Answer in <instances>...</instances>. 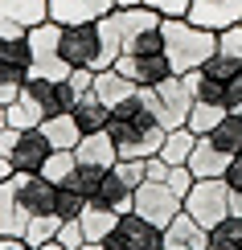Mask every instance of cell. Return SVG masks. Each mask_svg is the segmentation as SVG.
I'll list each match as a JSON object with an SVG mask.
<instances>
[{"label": "cell", "mask_w": 242, "mask_h": 250, "mask_svg": "<svg viewBox=\"0 0 242 250\" xmlns=\"http://www.w3.org/2000/svg\"><path fill=\"white\" fill-rule=\"evenodd\" d=\"M107 135H111L115 152H119V160H148V156L160 152V144H164V123L156 119V111L148 107L144 86L135 90L132 99H123L119 107H111Z\"/></svg>", "instance_id": "1"}, {"label": "cell", "mask_w": 242, "mask_h": 250, "mask_svg": "<svg viewBox=\"0 0 242 250\" xmlns=\"http://www.w3.org/2000/svg\"><path fill=\"white\" fill-rule=\"evenodd\" d=\"M66 111H74V95H70L66 82H54V78H25V86H21V95L4 107L8 115V127H37V123L54 119V115H66Z\"/></svg>", "instance_id": "2"}, {"label": "cell", "mask_w": 242, "mask_h": 250, "mask_svg": "<svg viewBox=\"0 0 242 250\" xmlns=\"http://www.w3.org/2000/svg\"><path fill=\"white\" fill-rule=\"evenodd\" d=\"M160 33H164V54H168V62H173V74L201 70L205 62L218 54V33L193 25L189 17H164Z\"/></svg>", "instance_id": "3"}, {"label": "cell", "mask_w": 242, "mask_h": 250, "mask_svg": "<svg viewBox=\"0 0 242 250\" xmlns=\"http://www.w3.org/2000/svg\"><path fill=\"white\" fill-rule=\"evenodd\" d=\"M62 58L70 66H87V70H111L115 58L107 54V37H103L99 21H87V25H62Z\"/></svg>", "instance_id": "4"}, {"label": "cell", "mask_w": 242, "mask_h": 250, "mask_svg": "<svg viewBox=\"0 0 242 250\" xmlns=\"http://www.w3.org/2000/svg\"><path fill=\"white\" fill-rule=\"evenodd\" d=\"M29 41V54H33V66H29V74L33 78H54V82H66V74L74 66H70L66 58H62V25L58 21H41L25 33Z\"/></svg>", "instance_id": "5"}, {"label": "cell", "mask_w": 242, "mask_h": 250, "mask_svg": "<svg viewBox=\"0 0 242 250\" xmlns=\"http://www.w3.org/2000/svg\"><path fill=\"white\" fill-rule=\"evenodd\" d=\"M181 209L193 217L197 226L214 230L218 222H226V217H230V185L222 181V176H205V181H193V189L185 193Z\"/></svg>", "instance_id": "6"}, {"label": "cell", "mask_w": 242, "mask_h": 250, "mask_svg": "<svg viewBox=\"0 0 242 250\" xmlns=\"http://www.w3.org/2000/svg\"><path fill=\"white\" fill-rule=\"evenodd\" d=\"M144 95H148V107L156 111V119L164 123V131L185 127L189 107H193V90H189L185 74H173V78L156 82V86H144Z\"/></svg>", "instance_id": "7"}, {"label": "cell", "mask_w": 242, "mask_h": 250, "mask_svg": "<svg viewBox=\"0 0 242 250\" xmlns=\"http://www.w3.org/2000/svg\"><path fill=\"white\" fill-rule=\"evenodd\" d=\"M29 66H33L29 41L0 33V107H8V103L21 95V86H25V78H29Z\"/></svg>", "instance_id": "8"}, {"label": "cell", "mask_w": 242, "mask_h": 250, "mask_svg": "<svg viewBox=\"0 0 242 250\" xmlns=\"http://www.w3.org/2000/svg\"><path fill=\"white\" fill-rule=\"evenodd\" d=\"M181 201H185V197L176 193L173 185H164V181H144L140 189H135L132 213H140L144 222H152V226H160V230H164V226L181 213Z\"/></svg>", "instance_id": "9"}, {"label": "cell", "mask_w": 242, "mask_h": 250, "mask_svg": "<svg viewBox=\"0 0 242 250\" xmlns=\"http://www.w3.org/2000/svg\"><path fill=\"white\" fill-rule=\"evenodd\" d=\"M103 246L107 250H164V230L144 222L140 213H123Z\"/></svg>", "instance_id": "10"}, {"label": "cell", "mask_w": 242, "mask_h": 250, "mask_svg": "<svg viewBox=\"0 0 242 250\" xmlns=\"http://www.w3.org/2000/svg\"><path fill=\"white\" fill-rule=\"evenodd\" d=\"M115 70L128 74L135 86H156V82L173 78V62H168L164 49H156V54H119L115 58Z\"/></svg>", "instance_id": "11"}, {"label": "cell", "mask_w": 242, "mask_h": 250, "mask_svg": "<svg viewBox=\"0 0 242 250\" xmlns=\"http://www.w3.org/2000/svg\"><path fill=\"white\" fill-rule=\"evenodd\" d=\"M13 193H17L21 209H25L29 217L54 213V193H58V185L45 181L41 172H13Z\"/></svg>", "instance_id": "12"}, {"label": "cell", "mask_w": 242, "mask_h": 250, "mask_svg": "<svg viewBox=\"0 0 242 250\" xmlns=\"http://www.w3.org/2000/svg\"><path fill=\"white\" fill-rule=\"evenodd\" d=\"M41 21H49V0H0V33L4 37H25Z\"/></svg>", "instance_id": "13"}, {"label": "cell", "mask_w": 242, "mask_h": 250, "mask_svg": "<svg viewBox=\"0 0 242 250\" xmlns=\"http://www.w3.org/2000/svg\"><path fill=\"white\" fill-rule=\"evenodd\" d=\"M49 152L54 148H49V140L41 135V127H25V131L17 127V140H13V148H8L4 160L13 164V172H41V164H45Z\"/></svg>", "instance_id": "14"}, {"label": "cell", "mask_w": 242, "mask_h": 250, "mask_svg": "<svg viewBox=\"0 0 242 250\" xmlns=\"http://www.w3.org/2000/svg\"><path fill=\"white\" fill-rule=\"evenodd\" d=\"M189 21L209 29V33H226L230 25L242 21V0H193L189 4Z\"/></svg>", "instance_id": "15"}, {"label": "cell", "mask_w": 242, "mask_h": 250, "mask_svg": "<svg viewBox=\"0 0 242 250\" xmlns=\"http://www.w3.org/2000/svg\"><path fill=\"white\" fill-rule=\"evenodd\" d=\"M115 13V0H49V21L58 25H87Z\"/></svg>", "instance_id": "16"}, {"label": "cell", "mask_w": 242, "mask_h": 250, "mask_svg": "<svg viewBox=\"0 0 242 250\" xmlns=\"http://www.w3.org/2000/svg\"><path fill=\"white\" fill-rule=\"evenodd\" d=\"M209 246V230L197 226L185 209L164 226V250H205Z\"/></svg>", "instance_id": "17"}, {"label": "cell", "mask_w": 242, "mask_h": 250, "mask_svg": "<svg viewBox=\"0 0 242 250\" xmlns=\"http://www.w3.org/2000/svg\"><path fill=\"white\" fill-rule=\"evenodd\" d=\"M90 201L107 205V209H115V213H132V205H135V185L123 181V172L111 164L107 176H103V185H99V193H94Z\"/></svg>", "instance_id": "18"}, {"label": "cell", "mask_w": 242, "mask_h": 250, "mask_svg": "<svg viewBox=\"0 0 242 250\" xmlns=\"http://www.w3.org/2000/svg\"><path fill=\"white\" fill-rule=\"evenodd\" d=\"M230 160H234V156L218 152L214 144L205 140V135H197V144H193V156H189V160H185V168L193 172V181H205V176H226Z\"/></svg>", "instance_id": "19"}, {"label": "cell", "mask_w": 242, "mask_h": 250, "mask_svg": "<svg viewBox=\"0 0 242 250\" xmlns=\"http://www.w3.org/2000/svg\"><path fill=\"white\" fill-rule=\"evenodd\" d=\"M135 90H140V86H135V82H132L128 74H119V70L111 66V70H99V74H94V86H90V95H94V99L103 103V107L111 111V107H119L123 99H132Z\"/></svg>", "instance_id": "20"}, {"label": "cell", "mask_w": 242, "mask_h": 250, "mask_svg": "<svg viewBox=\"0 0 242 250\" xmlns=\"http://www.w3.org/2000/svg\"><path fill=\"white\" fill-rule=\"evenodd\" d=\"M25 226H29V213L21 209L13 193V176H8V181H0V238H25Z\"/></svg>", "instance_id": "21"}, {"label": "cell", "mask_w": 242, "mask_h": 250, "mask_svg": "<svg viewBox=\"0 0 242 250\" xmlns=\"http://www.w3.org/2000/svg\"><path fill=\"white\" fill-rule=\"evenodd\" d=\"M74 156H78V164H94V168H111V164L119 160V152H115V144H111L107 127H103V131H90V135H82L78 148H74Z\"/></svg>", "instance_id": "22"}, {"label": "cell", "mask_w": 242, "mask_h": 250, "mask_svg": "<svg viewBox=\"0 0 242 250\" xmlns=\"http://www.w3.org/2000/svg\"><path fill=\"white\" fill-rule=\"evenodd\" d=\"M123 213H115L107 209V205H99V201H87V209H82L78 217V226H82V238L87 242H107V234L115 230V222H119Z\"/></svg>", "instance_id": "23"}, {"label": "cell", "mask_w": 242, "mask_h": 250, "mask_svg": "<svg viewBox=\"0 0 242 250\" xmlns=\"http://www.w3.org/2000/svg\"><path fill=\"white\" fill-rule=\"evenodd\" d=\"M41 127V135L49 140V148H58V152H74L78 148V140H82V131H78V123H74V115H54V119H45V123H37Z\"/></svg>", "instance_id": "24"}, {"label": "cell", "mask_w": 242, "mask_h": 250, "mask_svg": "<svg viewBox=\"0 0 242 250\" xmlns=\"http://www.w3.org/2000/svg\"><path fill=\"white\" fill-rule=\"evenodd\" d=\"M70 115H74V123H78V131H82V135H90V131H103V127H107L111 111L103 107L94 95H87V99H78V103H74V111H70Z\"/></svg>", "instance_id": "25"}, {"label": "cell", "mask_w": 242, "mask_h": 250, "mask_svg": "<svg viewBox=\"0 0 242 250\" xmlns=\"http://www.w3.org/2000/svg\"><path fill=\"white\" fill-rule=\"evenodd\" d=\"M193 144H197V135L189 131V127H173V131H164V144H160V160L164 164H185L189 156H193Z\"/></svg>", "instance_id": "26"}, {"label": "cell", "mask_w": 242, "mask_h": 250, "mask_svg": "<svg viewBox=\"0 0 242 250\" xmlns=\"http://www.w3.org/2000/svg\"><path fill=\"white\" fill-rule=\"evenodd\" d=\"M205 140L214 144L218 152H226V156H242V115H226Z\"/></svg>", "instance_id": "27"}, {"label": "cell", "mask_w": 242, "mask_h": 250, "mask_svg": "<svg viewBox=\"0 0 242 250\" xmlns=\"http://www.w3.org/2000/svg\"><path fill=\"white\" fill-rule=\"evenodd\" d=\"M230 115V111L222 107V103H193V107H189V119H185V127L193 131V135H209L218 127V123H222Z\"/></svg>", "instance_id": "28"}, {"label": "cell", "mask_w": 242, "mask_h": 250, "mask_svg": "<svg viewBox=\"0 0 242 250\" xmlns=\"http://www.w3.org/2000/svg\"><path fill=\"white\" fill-rule=\"evenodd\" d=\"M185 82H189V90H193V103H222L226 107V86L218 78H209L205 70H189Z\"/></svg>", "instance_id": "29"}, {"label": "cell", "mask_w": 242, "mask_h": 250, "mask_svg": "<svg viewBox=\"0 0 242 250\" xmlns=\"http://www.w3.org/2000/svg\"><path fill=\"white\" fill-rule=\"evenodd\" d=\"M78 168V156L74 152H49L45 156V164H41V176H45V181H54V185H66L70 181V172Z\"/></svg>", "instance_id": "30"}, {"label": "cell", "mask_w": 242, "mask_h": 250, "mask_svg": "<svg viewBox=\"0 0 242 250\" xmlns=\"http://www.w3.org/2000/svg\"><path fill=\"white\" fill-rule=\"evenodd\" d=\"M58 226H62V217L58 213H41V217H29V226H25V242L29 246H45V242H54L58 238Z\"/></svg>", "instance_id": "31"}, {"label": "cell", "mask_w": 242, "mask_h": 250, "mask_svg": "<svg viewBox=\"0 0 242 250\" xmlns=\"http://www.w3.org/2000/svg\"><path fill=\"white\" fill-rule=\"evenodd\" d=\"M82 209H87V197H82L78 189H70V185H58V193H54V213L62 217V222H78Z\"/></svg>", "instance_id": "32"}, {"label": "cell", "mask_w": 242, "mask_h": 250, "mask_svg": "<svg viewBox=\"0 0 242 250\" xmlns=\"http://www.w3.org/2000/svg\"><path fill=\"white\" fill-rule=\"evenodd\" d=\"M209 246L218 250H242V217H226L209 230Z\"/></svg>", "instance_id": "33"}, {"label": "cell", "mask_w": 242, "mask_h": 250, "mask_svg": "<svg viewBox=\"0 0 242 250\" xmlns=\"http://www.w3.org/2000/svg\"><path fill=\"white\" fill-rule=\"evenodd\" d=\"M103 176H107V168H94V164H78V168L70 172V181H66V185H70V189H78V193H82V197L90 201V197L99 193Z\"/></svg>", "instance_id": "34"}, {"label": "cell", "mask_w": 242, "mask_h": 250, "mask_svg": "<svg viewBox=\"0 0 242 250\" xmlns=\"http://www.w3.org/2000/svg\"><path fill=\"white\" fill-rule=\"evenodd\" d=\"M201 70H205L209 78H218V82H222V86H226V82H234V78L242 74V62H238V58H230V54H222V49H218V54L209 58V62H205Z\"/></svg>", "instance_id": "35"}, {"label": "cell", "mask_w": 242, "mask_h": 250, "mask_svg": "<svg viewBox=\"0 0 242 250\" xmlns=\"http://www.w3.org/2000/svg\"><path fill=\"white\" fill-rule=\"evenodd\" d=\"M66 86H70V95H74V103H78V99H87V95H90V86H94V70L74 66V70L66 74Z\"/></svg>", "instance_id": "36"}, {"label": "cell", "mask_w": 242, "mask_h": 250, "mask_svg": "<svg viewBox=\"0 0 242 250\" xmlns=\"http://www.w3.org/2000/svg\"><path fill=\"white\" fill-rule=\"evenodd\" d=\"M218 49L242 62V21H238V25H230L226 33H218Z\"/></svg>", "instance_id": "37"}, {"label": "cell", "mask_w": 242, "mask_h": 250, "mask_svg": "<svg viewBox=\"0 0 242 250\" xmlns=\"http://www.w3.org/2000/svg\"><path fill=\"white\" fill-rule=\"evenodd\" d=\"M54 242H62L66 250H78L82 242H87V238H82V226H78V222H62V226H58V238H54Z\"/></svg>", "instance_id": "38"}, {"label": "cell", "mask_w": 242, "mask_h": 250, "mask_svg": "<svg viewBox=\"0 0 242 250\" xmlns=\"http://www.w3.org/2000/svg\"><path fill=\"white\" fill-rule=\"evenodd\" d=\"M148 8H156L160 17H189V4L193 0H144Z\"/></svg>", "instance_id": "39"}, {"label": "cell", "mask_w": 242, "mask_h": 250, "mask_svg": "<svg viewBox=\"0 0 242 250\" xmlns=\"http://www.w3.org/2000/svg\"><path fill=\"white\" fill-rule=\"evenodd\" d=\"M164 185H173V189L185 197L189 189H193V172H189L185 164H173V168H168V181H164Z\"/></svg>", "instance_id": "40"}, {"label": "cell", "mask_w": 242, "mask_h": 250, "mask_svg": "<svg viewBox=\"0 0 242 250\" xmlns=\"http://www.w3.org/2000/svg\"><path fill=\"white\" fill-rule=\"evenodd\" d=\"M168 168H173V164H164L160 156H148V160H144V181H168Z\"/></svg>", "instance_id": "41"}, {"label": "cell", "mask_w": 242, "mask_h": 250, "mask_svg": "<svg viewBox=\"0 0 242 250\" xmlns=\"http://www.w3.org/2000/svg\"><path fill=\"white\" fill-rule=\"evenodd\" d=\"M222 181H226L234 193H242V156H234V160H230V168H226V176H222Z\"/></svg>", "instance_id": "42"}, {"label": "cell", "mask_w": 242, "mask_h": 250, "mask_svg": "<svg viewBox=\"0 0 242 250\" xmlns=\"http://www.w3.org/2000/svg\"><path fill=\"white\" fill-rule=\"evenodd\" d=\"M0 250H33L25 238H0Z\"/></svg>", "instance_id": "43"}, {"label": "cell", "mask_w": 242, "mask_h": 250, "mask_svg": "<svg viewBox=\"0 0 242 250\" xmlns=\"http://www.w3.org/2000/svg\"><path fill=\"white\" fill-rule=\"evenodd\" d=\"M230 217H242V193L230 189Z\"/></svg>", "instance_id": "44"}, {"label": "cell", "mask_w": 242, "mask_h": 250, "mask_svg": "<svg viewBox=\"0 0 242 250\" xmlns=\"http://www.w3.org/2000/svg\"><path fill=\"white\" fill-rule=\"evenodd\" d=\"M8 176H13V164H8L4 156H0V181H8Z\"/></svg>", "instance_id": "45"}, {"label": "cell", "mask_w": 242, "mask_h": 250, "mask_svg": "<svg viewBox=\"0 0 242 250\" xmlns=\"http://www.w3.org/2000/svg\"><path fill=\"white\" fill-rule=\"evenodd\" d=\"M144 0H115V8H140Z\"/></svg>", "instance_id": "46"}, {"label": "cell", "mask_w": 242, "mask_h": 250, "mask_svg": "<svg viewBox=\"0 0 242 250\" xmlns=\"http://www.w3.org/2000/svg\"><path fill=\"white\" fill-rule=\"evenodd\" d=\"M78 250H107V246H103V242H82Z\"/></svg>", "instance_id": "47"}, {"label": "cell", "mask_w": 242, "mask_h": 250, "mask_svg": "<svg viewBox=\"0 0 242 250\" xmlns=\"http://www.w3.org/2000/svg\"><path fill=\"white\" fill-rule=\"evenodd\" d=\"M37 250H66L62 242H45V246H37Z\"/></svg>", "instance_id": "48"}, {"label": "cell", "mask_w": 242, "mask_h": 250, "mask_svg": "<svg viewBox=\"0 0 242 250\" xmlns=\"http://www.w3.org/2000/svg\"><path fill=\"white\" fill-rule=\"evenodd\" d=\"M0 127H8V115H4V107H0Z\"/></svg>", "instance_id": "49"}, {"label": "cell", "mask_w": 242, "mask_h": 250, "mask_svg": "<svg viewBox=\"0 0 242 250\" xmlns=\"http://www.w3.org/2000/svg\"><path fill=\"white\" fill-rule=\"evenodd\" d=\"M230 115H242V99H238V103H234V111H230Z\"/></svg>", "instance_id": "50"}]
</instances>
